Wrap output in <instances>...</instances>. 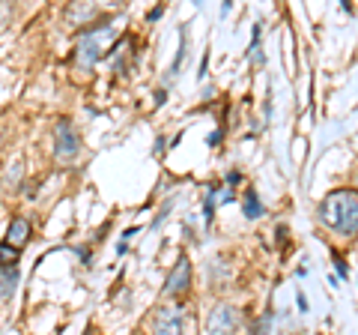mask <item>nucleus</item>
Here are the masks:
<instances>
[{
  "label": "nucleus",
  "instance_id": "obj_1",
  "mask_svg": "<svg viewBox=\"0 0 358 335\" xmlns=\"http://www.w3.org/2000/svg\"><path fill=\"white\" fill-rule=\"evenodd\" d=\"M320 221L341 237H358V192L338 189L320 207Z\"/></svg>",
  "mask_w": 358,
  "mask_h": 335
},
{
  "label": "nucleus",
  "instance_id": "obj_2",
  "mask_svg": "<svg viewBox=\"0 0 358 335\" xmlns=\"http://www.w3.org/2000/svg\"><path fill=\"white\" fill-rule=\"evenodd\" d=\"M110 39H114V27H108V25L84 30L81 42H78V54H75V57H78V69H84V72L93 69V66L105 57Z\"/></svg>",
  "mask_w": 358,
  "mask_h": 335
},
{
  "label": "nucleus",
  "instance_id": "obj_3",
  "mask_svg": "<svg viewBox=\"0 0 358 335\" xmlns=\"http://www.w3.org/2000/svg\"><path fill=\"white\" fill-rule=\"evenodd\" d=\"M54 153H57L60 162H69L81 153V138H78V129L72 126V120H60L54 126Z\"/></svg>",
  "mask_w": 358,
  "mask_h": 335
},
{
  "label": "nucleus",
  "instance_id": "obj_4",
  "mask_svg": "<svg viewBox=\"0 0 358 335\" xmlns=\"http://www.w3.org/2000/svg\"><path fill=\"white\" fill-rule=\"evenodd\" d=\"M236 327H239V311L233 306H227V303L215 306L212 315L206 317V332L209 335H230Z\"/></svg>",
  "mask_w": 358,
  "mask_h": 335
},
{
  "label": "nucleus",
  "instance_id": "obj_5",
  "mask_svg": "<svg viewBox=\"0 0 358 335\" xmlns=\"http://www.w3.org/2000/svg\"><path fill=\"white\" fill-rule=\"evenodd\" d=\"M188 285H192V264H188L185 254H179V261L173 264V270L164 282V294L176 296V294H182V290H188Z\"/></svg>",
  "mask_w": 358,
  "mask_h": 335
},
{
  "label": "nucleus",
  "instance_id": "obj_6",
  "mask_svg": "<svg viewBox=\"0 0 358 335\" xmlns=\"http://www.w3.org/2000/svg\"><path fill=\"white\" fill-rule=\"evenodd\" d=\"M155 335H182V311L176 306H162L155 311Z\"/></svg>",
  "mask_w": 358,
  "mask_h": 335
},
{
  "label": "nucleus",
  "instance_id": "obj_7",
  "mask_svg": "<svg viewBox=\"0 0 358 335\" xmlns=\"http://www.w3.org/2000/svg\"><path fill=\"white\" fill-rule=\"evenodd\" d=\"M30 240V221L24 219V216H18V219H13L9 221V228H6V242L13 245V249H21Z\"/></svg>",
  "mask_w": 358,
  "mask_h": 335
},
{
  "label": "nucleus",
  "instance_id": "obj_8",
  "mask_svg": "<svg viewBox=\"0 0 358 335\" xmlns=\"http://www.w3.org/2000/svg\"><path fill=\"white\" fill-rule=\"evenodd\" d=\"M242 204H245V216H248V219H260L263 216V204H260V198H257L254 192L245 195Z\"/></svg>",
  "mask_w": 358,
  "mask_h": 335
},
{
  "label": "nucleus",
  "instance_id": "obj_9",
  "mask_svg": "<svg viewBox=\"0 0 358 335\" xmlns=\"http://www.w3.org/2000/svg\"><path fill=\"white\" fill-rule=\"evenodd\" d=\"M18 252H21V249H13L9 242H0V266H15Z\"/></svg>",
  "mask_w": 358,
  "mask_h": 335
},
{
  "label": "nucleus",
  "instance_id": "obj_10",
  "mask_svg": "<svg viewBox=\"0 0 358 335\" xmlns=\"http://www.w3.org/2000/svg\"><path fill=\"white\" fill-rule=\"evenodd\" d=\"M334 266H338V275H343V278H346V273H350V270H346V264H343L341 254H334Z\"/></svg>",
  "mask_w": 358,
  "mask_h": 335
},
{
  "label": "nucleus",
  "instance_id": "obj_11",
  "mask_svg": "<svg viewBox=\"0 0 358 335\" xmlns=\"http://www.w3.org/2000/svg\"><path fill=\"white\" fill-rule=\"evenodd\" d=\"M162 13H164V6H155V9H150V21H155V18H162Z\"/></svg>",
  "mask_w": 358,
  "mask_h": 335
},
{
  "label": "nucleus",
  "instance_id": "obj_12",
  "mask_svg": "<svg viewBox=\"0 0 358 335\" xmlns=\"http://www.w3.org/2000/svg\"><path fill=\"white\" fill-rule=\"evenodd\" d=\"M164 96H167L164 90H159V93H155V105H164Z\"/></svg>",
  "mask_w": 358,
  "mask_h": 335
},
{
  "label": "nucleus",
  "instance_id": "obj_13",
  "mask_svg": "<svg viewBox=\"0 0 358 335\" xmlns=\"http://www.w3.org/2000/svg\"><path fill=\"white\" fill-rule=\"evenodd\" d=\"M251 335H260V332H251Z\"/></svg>",
  "mask_w": 358,
  "mask_h": 335
}]
</instances>
